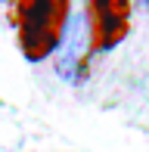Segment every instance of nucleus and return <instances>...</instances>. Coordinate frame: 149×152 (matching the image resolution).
<instances>
[{
    "mask_svg": "<svg viewBox=\"0 0 149 152\" xmlns=\"http://www.w3.org/2000/svg\"><path fill=\"white\" fill-rule=\"evenodd\" d=\"M131 0H90V47L93 50H112L127 34Z\"/></svg>",
    "mask_w": 149,
    "mask_h": 152,
    "instance_id": "f03ea898",
    "label": "nucleus"
},
{
    "mask_svg": "<svg viewBox=\"0 0 149 152\" xmlns=\"http://www.w3.org/2000/svg\"><path fill=\"white\" fill-rule=\"evenodd\" d=\"M137 3H140V10H143V12H149V0H137Z\"/></svg>",
    "mask_w": 149,
    "mask_h": 152,
    "instance_id": "20e7f679",
    "label": "nucleus"
},
{
    "mask_svg": "<svg viewBox=\"0 0 149 152\" xmlns=\"http://www.w3.org/2000/svg\"><path fill=\"white\" fill-rule=\"evenodd\" d=\"M87 50H93L90 47V22H87V12H78L65 25V34L56 47V72L65 81H81L87 72Z\"/></svg>",
    "mask_w": 149,
    "mask_h": 152,
    "instance_id": "7ed1b4c3",
    "label": "nucleus"
},
{
    "mask_svg": "<svg viewBox=\"0 0 149 152\" xmlns=\"http://www.w3.org/2000/svg\"><path fill=\"white\" fill-rule=\"evenodd\" d=\"M16 25L22 56L31 62L56 53L69 25V0H16Z\"/></svg>",
    "mask_w": 149,
    "mask_h": 152,
    "instance_id": "f257e3e1",
    "label": "nucleus"
}]
</instances>
